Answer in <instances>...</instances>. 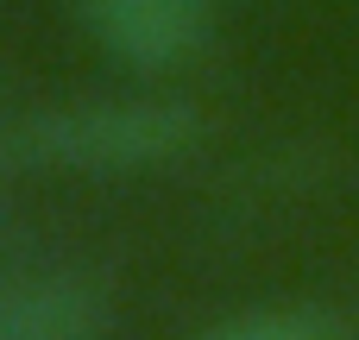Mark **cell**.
Wrapping results in <instances>:
<instances>
[{
  "label": "cell",
  "mask_w": 359,
  "mask_h": 340,
  "mask_svg": "<svg viewBox=\"0 0 359 340\" xmlns=\"http://www.w3.org/2000/svg\"><path fill=\"white\" fill-rule=\"evenodd\" d=\"M82 32L126 69L139 76H164L202 57L215 13L208 0H69Z\"/></svg>",
  "instance_id": "7a4b0ae2"
},
{
  "label": "cell",
  "mask_w": 359,
  "mask_h": 340,
  "mask_svg": "<svg viewBox=\"0 0 359 340\" xmlns=\"http://www.w3.org/2000/svg\"><path fill=\"white\" fill-rule=\"evenodd\" d=\"M114 303L88 271H44L0 290V340H101Z\"/></svg>",
  "instance_id": "3957f363"
},
{
  "label": "cell",
  "mask_w": 359,
  "mask_h": 340,
  "mask_svg": "<svg viewBox=\"0 0 359 340\" xmlns=\"http://www.w3.org/2000/svg\"><path fill=\"white\" fill-rule=\"evenodd\" d=\"M196 107L170 95H82L32 114L25 145L38 164L69 177H139L164 170L196 145Z\"/></svg>",
  "instance_id": "6da1fadb"
},
{
  "label": "cell",
  "mask_w": 359,
  "mask_h": 340,
  "mask_svg": "<svg viewBox=\"0 0 359 340\" xmlns=\"http://www.w3.org/2000/svg\"><path fill=\"white\" fill-rule=\"evenodd\" d=\"M189 340H353V334H347L341 315L290 303V309H246V315H227V322H215V328H202V334H189Z\"/></svg>",
  "instance_id": "277c9868"
}]
</instances>
